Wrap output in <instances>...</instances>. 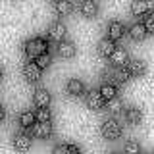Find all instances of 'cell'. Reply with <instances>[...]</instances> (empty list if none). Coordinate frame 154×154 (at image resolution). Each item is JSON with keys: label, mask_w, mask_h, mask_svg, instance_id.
Returning a JSON list of instances; mask_svg holds the SVG:
<instances>
[{"label": "cell", "mask_w": 154, "mask_h": 154, "mask_svg": "<svg viewBox=\"0 0 154 154\" xmlns=\"http://www.w3.org/2000/svg\"><path fill=\"white\" fill-rule=\"evenodd\" d=\"M45 52H48V45L42 37H33L29 41H25V54L29 58V62H35Z\"/></svg>", "instance_id": "6da1fadb"}, {"label": "cell", "mask_w": 154, "mask_h": 154, "mask_svg": "<svg viewBox=\"0 0 154 154\" xmlns=\"http://www.w3.org/2000/svg\"><path fill=\"white\" fill-rule=\"evenodd\" d=\"M100 133H102L104 139H108V141H114V139H118L119 135H122V125H119L118 119L110 118L106 119L102 123V127H100Z\"/></svg>", "instance_id": "7a4b0ae2"}, {"label": "cell", "mask_w": 154, "mask_h": 154, "mask_svg": "<svg viewBox=\"0 0 154 154\" xmlns=\"http://www.w3.org/2000/svg\"><path fill=\"white\" fill-rule=\"evenodd\" d=\"M104 75L108 77V83H112V85H116V83L123 85L125 81L129 79V73H127L125 67H112V69H106Z\"/></svg>", "instance_id": "3957f363"}, {"label": "cell", "mask_w": 154, "mask_h": 154, "mask_svg": "<svg viewBox=\"0 0 154 154\" xmlns=\"http://www.w3.org/2000/svg\"><path fill=\"white\" fill-rule=\"evenodd\" d=\"M31 133L27 131V129H19V131L14 135V146L17 148V150H29L31 148Z\"/></svg>", "instance_id": "277c9868"}, {"label": "cell", "mask_w": 154, "mask_h": 154, "mask_svg": "<svg viewBox=\"0 0 154 154\" xmlns=\"http://www.w3.org/2000/svg\"><path fill=\"white\" fill-rule=\"evenodd\" d=\"M66 33H67L66 23L60 21V19H58V21H52L50 25H48V37H50L52 41H56V42H62V41H64Z\"/></svg>", "instance_id": "5b68a950"}, {"label": "cell", "mask_w": 154, "mask_h": 154, "mask_svg": "<svg viewBox=\"0 0 154 154\" xmlns=\"http://www.w3.org/2000/svg\"><path fill=\"white\" fill-rule=\"evenodd\" d=\"M106 38H110V41H118V38H122L123 37V33H125V25L122 21H118V19H114V21H110L108 25H106Z\"/></svg>", "instance_id": "8992f818"}, {"label": "cell", "mask_w": 154, "mask_h": 154, "mask_svg": "<svg viewBox=\"0 0 154 154\" xmlns=\"http://www.w3.org/2000/svg\"><path fill=\"white\" fill-rule=\"evenodd\" d=\"M125 69H127V73H129V75L141 77V75L146 73V62H144V60H139V58H133V60H129V62H127Z\"/></svg>", "instance_id": "52a82bcc"}, {"label": "cell", "mask_w": 154, "mask_h": 154, "mask_svg": "<svg viewBox=\"0 0 154 154\" xmlns=\"http://www.w3.org/2000/svg\"><path fill=\"white\" fill-rule=\"evenodd\" d=\"M110 62L114 64V67H125V66H127V62H129L127 50L122 48V46H116V50L110 54Z\"/></svg>", "instance_id": "ba28073f"}, {"label": "cell", "mask_w": 154, "mask_h": 154, "mask_svg": "<svg viewBox=\"0 0 154 154\" xmlns=\"http://www.w3.org/2000/svg\"><path fill=\"white\" fill-rule=\"evenodd\" d=\"M41 67H38L35 62H25V66H23V77L29 81V83H37L38 79H41Z\"/></svg>", "instance_id": "9c48e42d"}, {"label": "cell", "mask_w": 154, "mask_h": 154, "mask_svg": "<svg viewBox=\"0 0 154 154\" xmlns=\"http://www.w3.org/2000/svg\"><path fill=\"white\" fill-rule=\"evenodd\" d=\"M85 102L89 108H93V110H100V108H104V104H106V100L102 98V94L98 93V91H89V93L85 94Z\"/></svg>", "instance_id": "30bf717a"}, {"label": "cell", "mask_w": 154, "mask_h": 154, "mask_svg": "<svg viewBox=\"0 0 154 154\" xmlns=\"http://www.w3.org/2000/svg\"><path fill=\"white\" fill-rule=\"evenodd\" d=\"M33 102H35L38 108H48V104H50V93H48V89L38 87L35 91V94H33Z\"/></svg>", "instance_id": "8fae6325"}, {"label": "cell", "mask_w": 154, "mask_h": 154, "mask_svg": "<svg viewBox=\"0 0 154 154\" xmlns=\"http://www.w3.org/2000/svg\"><path fill=\"white\" fill-rule=\"evenodd\" d=\"M33 135H35V137H41V139L50 137L52 135V123L50 122H46V123H41V122L33 123Z\"/></svg>", "instance_id": "7c38bea8"}, {"label": "cell", "mask_w": 154, "mask_h": 154, "mask_svg": "<svg viewBox=\"0 0 154 154\" xmlns=\"http://www.w3.org/2000/svg\"><path fill=\"white\" fill-rule=\"evenodd\" d=\"M66 89H67V93H69V94L79 96V94H83V93H85V83H83L81 79H77V77H73V79L67 81Z\"/></svg>", "instance_id": "4fadbf2b"}, {"label": "cell", "mask_w": 154, "mask_h": 154, "mask_svg": "<svg viewBox=\"0 0 154 154\" xmlns=\"http://www.w3.org/2000/svg\"><path fill=\"white\" fill-rule=\"evenodd\" d=\"M58 54H60L62 58H73L75 56V45L71 41L58 42Z\"/></svg>", "instance_id": "5bb4252c"}, {"label": "cell", "mask_w": 154, "mask_h": 154, "mask_svg": "<svg viewBox=\"0 0 154 154\" xmlns=\"http://www.w3.org/2000/svg\"><path fill=\"white\" fill-rule=\"evenodd\" d=\"M146 27H144L143 21H135L131 27H129V35H131V38H135V41H141V38L146 37Z\"/></svg>", "instance_id": "9a60e30c"}, {"label": "cell", "mask_w": 154, "mask_h": 154, "mask_svg": "<svg viewBox=\"0 0 154 154\" xmlns=\"http://www.w3.org/2000/svg\"><path fill=\"white\" fill-rule=\"evenodd\" d=\"M96 48H98V54H100V56H104V58H110V54H112V52L116 50V42L104 37L102 41L98 42V46H96Z\"/></svg>", "instance_id": "2e32d148"}, {"label": "cell", "mask_w": 154, "mask_h": 154, "mask_svg": "<svg viewBox=\"0 0 154 154\" xmlns=\"http://www.w3.org/2000/svg\"><path fill=\"white\" fill-rule=\"evenodd\" d=\"M98 93L102 94V98H104V100H112V98H116V96H118V89H116V85L108 83V81H104V83L100 85Z\"/></svg>", "instance_id": "e0dca14e"}, {"label": "cell", "mask_w": 154, "mask_h": 154, "mask_svg": "<svg viewBox=\"0 0 154 154\" xmlns=\"http://www.w3.org/2000/svg\"><path fill=\"white\" fill-rule=\"evenodd\" d=\"M81 12H83V16H87V17H93V16H96V12H98V4H96L94 0H83V2H81Z\"/></svg>", "instance_id": "ac0fdd59"}, {"label": "cell", "mask_w": 154, "mask_h": 154, "mask_svg": "<svg viewBox=\"0 0 154 154\" xmlns=\"http://www.w3.org/2000/svg\"><path fill=\"white\" fill-rule=\"evenodd\" d=\"M125 119H127L129 123H141L143 119V112L139 108H135V106H131V108L125 110Z\"/></svg>", "instance_id": "d6986e66"}, {"label": "cell", "mask_w": 154, "mask_h": 154, "mask_svg": "<svg viewBox=\"0 0 154 154\" xmlns=\"http://www.w3.org/2000/svg\"><path fill=\"white\" fill-rule=\"evenodd\" d=\"M54 10L58 14H62V16H66V14H69L71 10H73V2H69V0H56Z\"/></svg>", "instance_id": "ffe728a7"}, {"label": "cell", "mask_w": 154, "mask_h": 154, "mask_svg": "<svg viewBox=\"0 0 154 154\" xmlns=\"http://www.w3.org/2000/svg\"><path fill=\"white\" fill-rule=\"evenodd\" d=\"M19 123L23 125V129L31 127V123H35V112H31V110H23V112L19 114Z\"/></svg>", "instance_id": "44dd1931"}, {"label": "cell", "mask_w": 154, "mask_h": 154, "mask_svg": "<svg viewBox=\"0 0 154 154\" xmlns=\"http://www.w3.org/2000/svg\"><path fill=\"white\" fill-rule=\"evenodd\" d=\"M152 6L148 2H131V14L133 16H141V14L148 12Z\"/></svg>", "instance_id": "7402d4cb"}, {"label": "cell", "mask_w": 154, "mask_h": 154, "mask_svg": "<svg viewBox=\"0 0 154 154\" xmlns=\"http://www.w3.org/2000/svg\"><path fill=\"white\" fill-rule=\"evenodd\" d=\"M35 122H41V123L50 122V110H48V108H37V112H35Z\"/></svg>", "instance_id": "603a6c76"}, {"label": "cell", "mask_w": 154, "mask_h": 154, "mask_svg": "<svg viewBox=\"0 0 154 154\" xmlns=\"http://www.w3.org/2000/svg\"><path fill=\"white\" fill-rule=\"evenodd\" d=\"M122 108H123V100L119 98V96H116V98L108 100V110H110L112 114H118V112H122Z\"/></svg>", "instance_id": "cb8c5ba5"}, {"label": "cell", "mask_w": 154, "mask_h": 154, "mask_svg": "<svg viewBox=\"0 0 154 154\" xmlns=\"http://www.w3.org/2000/svg\"><path fill=\"white\" fill-rule=\"evenodd\" d=\"M123 150H125V154H141V144L137 141H127Z\"/></svg>", "instance_id": "d4e9b609"}, {"label": "cell", "mask_w": 154, "mask_h": 154, "mask_svg": "<svg viewBox=\"0 0 154 154\" xmlns=\"http://www.w3.org/2000/svg\"><path fill=\"white\" fill-rule=\"evenodd\" d=\"M50 62H52V56L48 54V52H45V54H41V56H38L37 60H35V64L41 67V69H45V67L50 66Z\"/></svg>", "instance_id": "484cf974"}, {"label": "cell", "mask_w": 154, "mask_h": 154, "mask_svg": "<svg viewBox=\"0 0 154 154\" xmlns=\"http://www.w3.org/2000/svg\"><path fill=\"white\" fill-rule=\"evenodd\" d=\"M52 154H71L69 144H56V146L52 148Z\"/></svg>", "instance_id": "4316f807"}, {"label": "cell", "mask_w": 154, "mask_h": 154, "mask_svg": "<svg viewBox=\"0 0 154 154\" xmlns=\"http://www.w3.org/2000/svg\"><path fill=\"white\" fill-rule=\"evenodd\" d=\"M144 27H146V31H152L154 33V10L146 16V21H144Z\"/></svg>", "instance_id": "83f0119b"}, {"label": "cell", "mask_w": 154, "mask_h": 154, "mask_svg": "<svg viewBox=\"0 0 154 154\" xmlns=\"http://www.w3.org/2000/svg\"><path fill=\"white\" fill-rule=\"evenodd\" d=\"M69 152L71 154H81V146H77V144H69Z\"/></svg>", "instance_id": "f1b7e54d"}, {"label": "cell", "mask_w": 154, "mask_h": 154, "mask_svg": "<svg viewBox=\"0 0 154 154\" xmlns=\"http://www.w3.org/2000/svg\"><path fill=\"white\" fill-rule=\"evenodd\" d=\"M4 116H6V110H4V106L0 104V122H2V119H4Z\"/></svg>", "instance_id": "f546056e"}, {"label": "cell", "mask_w": 154, "mask_h": 154, "mask_svg": "<svg viewBox=\"0 0 154 154\" xmlns=\"http://www.w3.org/2000/svg\"><path fill=\"white\" fill-rule=\"evenodd\" d=\"M2 77H4V69H2V67H0V79H2Z\"/></svg>", "instance_id": "4dcf8cb0"}, {"label": "cell", "mask_w": 154, "mask_h": 154, "mask_svg": "<svg viewBox=\"0 0 154 154\" xmlns=\"http://www.w3.org/2000/svg\"><path fill=\"white\" fill-rule=\"evenodd\" d=\"M110 154H122V152H118V150H112V152H110Z\"/></svg>", "instance_id": "1f68e13d"}, {"label": "cell", "mask_w": 154, "mask_h": 154, "mask_svg": "<svg viewBox=\"0 0 154 154\" xmlns=\"http://www.w3.org/2000/svg\"><path fill=\"white\" fill-rule=\"evenodd\" d=\"M152 154H154V152H152Z\"/></svg>", "instance_id": "d6a6232c"}]
</instances>
